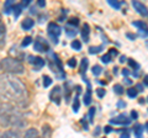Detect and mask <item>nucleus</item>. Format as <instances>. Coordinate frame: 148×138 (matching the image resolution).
<instances>
[{
    "mask_svg": "<svg viewBox=\"0 0 148 138\" xmlns=\"http://www.w3.org/2000/svg\"><path fill=\"white\" fill-rule=\"evenodd\" d=\"M146 101H145V99H140V104H145Z\"/></svg>",
    "mask_w": 148,
    "mask_h": 138,
    "instance_id": "52",
    "label": "nucleus"
},
{
    "mask_svg": "<svg viewBox=\"0 0 148 138\" xmlns=\"http://www.w3.org/2000/svg\"><path fill=\"white\" fill-rule=\"evenodd\" d=\"M78 24H79V20L77 19V17H72V19H69L68 21V25H73V26H78Z\"/></svg>",
    "mask_w": 148,
    "mask_h": 138,
    "instance_id": "36",
    "label": "nucleus"
},
{
    "mask_svg": "<svg viewBox=\"0 0 148 138\" xmlns=\"http://www.w3.org/2000/svg\"><path fill=\"white\" fill-rule=\"evenodd\" d=\"M69 84H71V83L67 81L66 85H64V90H66V101H69V98H71V93H72V90L68 88Z\"/></svg>",
    "mask_w": 148,
    "mask_h": 138,
    "instance_id": "27",
    "label": "nucleus"
},
{
    "mask_svg": "<svg viewBox=\"0 0 148 138\" xmlns=\"http://www.w3.org/2000/svg\"><path fill=\"white\" fill-rule=\"evenodd\" d=\"M127 95H128V98H136L137 96V90L135 88H130L127 90Z\"/></svg>",
    "mask_w": 148,
    "mask_h": 138,
    "instance_id": "33",
    "label": "nucleus"
},
{
    "mask_svg": "<svg viewBox=\"0 0 148 138\" xmlns=\"http://www.w3.org/2000/svg\"><path fill=\"white\" fill-rule=\"evenodd\" d=\"M104 47L103 46H96V47H90L89 48V53L90 54H94V53H99L101 49H103Z\"/></svg>",
    "mask_w": 148,
    "mask_h": 138,
    "instance_id": "30",
    "label": "nucleus"
},
{
    "mask_svg": "<svg viewBox=\"0 0 148 138\" xmlns=\"http://www.w3.org/2000/svg\"><path fill=\"white\" fill-rule=\"evenodd\" d=\"M14 110H15V107H14L11 104L6 102V101H1V100H0V116L6 115L9 112L14 111Z\"/></svg>",
    "mask_w": 148,
    "mask_h": 138,
    "instance_id": "8",
    "label": "nucleus"
},
{
    "mask_svg": "<svg viewBox=\"0 0 148 138\" xmlns=\"http://www.w3.org/2000/svg\"><path fill=\"white\" fill-rule=\"evenodd\" d=\"M110 122L112 123V125H128V123L131 122V120H130L126 115H119V116L114 117L112 120H110Z\"/></svg>",
    "mask_w": 148,
    "mask_h": 138,
    "instance_id": "7",
    "label": "nucleus"
},
{
    "mask_svg": "<svg viewBox=\"0 0 148 138\" xmlns=\"http://www.w3.org/2000/svg\"><path fill=\"white\" fill-rule=\"evenodd\" d=\"M49 98L51 100L53 101V102H56L57 105L61 104V100H62V90H61V86H54L53 90L51 91L49 94Z\"/></svg>",
    "mask_w": 148,
    "mask_h": 138,
    "instance_id": "6",
    "label": "nucleus"
},
{
    "mask_svg": "<svg viewBox=\"0 0 148 138\" xmlns=\"http://www.w3.org/2000/svg\"><path fill=\"white\" fill-rule=\"evenodd\" d=\"M80 90L82 88L80 86H77V95H75V98H74V102H73V111L74 112H78L79 111V93H80Z\"/></svg>",
    "mask_w": 148,
    "mask_h": 138,
    "instance_id": "13",
    "label": "nucleus"
},
{
    "mask_svg": "<svg viewBox=\"0 0 148 138\" xmlns=\"http://www.w3.org/2000/svg\"><path fill=\"white\" fill-rule=\"evenodd\" d=\"M109 5H111L114 9H120L121 8V1H114V0H109Z\"/></svg>",
    "mask_w": 148,
    "mask_h": 138,
    "instance_id": "32",
    "label": "nucleus"
},
{
    "mask_svg": "<svg viewBox=\"0 0 148 138\" xmlns=\"http://www.w3.org/2000/svg\"><path fill=\"white\" fill-rule=\"evenodd\" d=\"M114 91L116 93L117 95H121L123 94V86L121 84H116V85H114Z\"/></svg>",
    "mask_w": 148,
    "mask_h": 138,
    "instance_id": "28",
    "label": "nucleus"
},
{
    "mask_svg": "<svg viewBox=\"0 0 148 138\" xmlns=\"http://www.w3.org/2000/svg\"><path fill=\"white\" fill-rule=\"evenodd\" d=\"M72 48H73L74 51H80V49H82V43H80V41L74 40L73 42H72Z\"/></svg>",
    "mask_w": 148,
    "mask_h": 138,
    "instance_id": "26",
    "label": "nucleus"
},
{
    "mask_svg": "<svg viewBox=\"0 0 148 138\" xmlns=\"http://www.w3.org/2000/svg\"><path fill=\"white\" fill-rule=\"evenodd\" d=\"M89 36H90V27L88 24H84L82 29V37L84 40V42H89Z\"/></svg>",
    "mask_w": 148,
    "mask_h": 138,
    "instance_id": "14",
    "label": "nucleus"
},
{
    "mask_svg": "<svg viewBox=\"0 0 148 138\" xmlns=\"http://www.w3.org/2000/svg\"><path fill=\"white\" fill-rule=\"evenodd\" d=\"M12 11H14V16L18 17V15H20L21 11H22V5H21V4H15V5H14Z\"/></svg>",
    "mask_w": 148,
    "mask_h": 138,
    "instance_id": "23",
    "label": "nucleus"
},
{
    "mask_svg": "<svg viewBox=\"0 0 148 138\" xmlns=\"http://www.w3.org/2000/svg\"><path fill=\"white\" fill-rule=\"evenodd\" d=\"M125 59H126V57H125V56H122L121 58H120V62H121V63H123V62H125Z\"/></svg>",
    "mask_w": 148,
    "mask_h": 138,
    "instance_id": "50",
    "label": "nucleus"
},
{
    "mask_svg": "<svg viewBox=\"0 0 148 138\" xmlns=\"http://www.w3.org/2000/svg\"><path fill=\"white\" fill-rule=\"evenodd\" d=\"M110 131H111V128H110L109 126H108V127H105V132H106V133H109Z\"/></svg>",
    "mask_w": 148,
    "mask_h": 138,
    "instance_id": "49",
    "label": "nucleus"
},
{
    "mask_svg": "<svg viewBox=\"0 0 148 138\" xmlns=\"http://www.w3.org/2000/svg\"><path fill=\"white\" fill-rule=\"evenodd\" d=\"M31 14H36V9L35 8H31Z\"/></svg>",
    "mask_w": 148,
    "mask_h": 138,
    "instance_id": "51",
    "label": "nucleus"
},
{
    "mask_svg": "<svg viewBox=\"0 0 148 138\" xmlns=\"http://www.w3.org/2000/svg\"><path fill=\"white\" fill-rule=\"evenodd\" d=\"M51 84H52V79H51L48 75H45L43 77V86L45 88H48Z\"/></svg>",
    "mask_w": 148,
    "mask_h": 138,
    "instance_id": "31",
    "label": "nucleus"
},
{
    "mask_svg": "<svg viewBox=\"0 0 148 138\" xmlns=\"http://www.w3.org/2000/svg\"><path fill=\"white\" fill-rule=\"evenodd\" d=\"M34 48H35V51H37V52H47V51L49 49V46H48L46 40L41 38V37H37L35 40Z\"/></svg>",
    "mask_w": 148,
    "mask_h": 138,
    "instance_id": "5",
    "label": "nucleus"
},
{
    "mask_svg": "<svg viewBox=\"0 0 148 138\" xmlns=\"http://www.w3.org/2000/svg\"><path fill=\"white\" fill-rule=\"evenodd\" d=\"M88 66H89V61L86 58H83L82 59V64H80V73L82 74H85L86 69H88Z\"/></svg>",
    "mask_w": 148,
    "mask_h": 138,
    "instance_id": "22",
    "label": "nucleus"
},
{
    "mask_svg": "<svg viewBox=\"0 0 148 138\" xmlns=\"http://www.w3.org/2000/svg\"><path fill=\"white\" fill-rule=\"evenodd\" d=\"M47 33L49 36V38L52 40V42L54 44H57L59 36H61V33H62V29L57 24H54V22H51V24L48 25V27H47Z\"/></svg>",
    "mask_w": 148,
    "mask_h": 138,
    "instance_id": "4",
    "label": "nucleus"
},
{
    "mask_svg": "<svg viewBox=\"0 0 148 138\" xmlns=\"http://www.w3.org/2000/svg\"><path fill=\"white\" fill-rule=\"evenodd\" d=\"M120 138H130V133H128L127 131H125V132L122 133V135H121V137H120Z\"/></svg>",
    "mask_w": 148,
    "mask_h": 138,
    "instance_id": "40",
    "label": "nucleus"
},
{
    "mask_svg": "<svg viewBox=\"0 0 148 138\" xmlns=\"http://www.w3.org/2000/svg\"><path fill=\"white\" fill-rule=\"evenodd\" d=\"M14 1L12 0H8V1H5V5H4V12L5 14H10L12 11V9H14Z\"/></svg>",
    "mask_w": 148,
    "mask_h": 138,
    "instance_id": "21",
    "label": "nucleus"
},
{
    "mask_svg": "<svg viewBox=\"0 0 148 138\" xmlns=\"http://www.w3.org/2000/svg\"><path fill=\"white\" fill-rule=\"evenodd\" d=\"M0 125L1 126H12L16 128H21L26 125V121L22 118L17 112H15V110L11 112H9L6 115L0 116Z\"/></svg>",
    "mask_w": 148,
    "mask_h": 138,
    "instance_id": "3",
    "label": "nucleus"
},
{
    "mask_svg": "<svg viewBox=\"0 0 148 138\" xmlns=\"http://www.w3.org/2000/svg\"><path fill=\"white\" fill-rule=\"evenodd\" d=\"M122 74H123V75H128V74H130L128 69H123V70H122Z\"/></svg>",
    "mask_w": 148,
    "mask_h": 138,
    "instance_id": "47",
    "label": "nucleus"
},
{
    "mask_svg": "<svg viewBox=\"0 0 148 138\" xmlns=\"http://www.w3.org/2000/svg\"><path fill=\"white\" fill-rule=\"evenodd\" d=\"M31 41H32V38L30 37V36H27V37H25L24 40H22V43H21V46L22 47H27L30 43H31Z\"/></svg>",
    "mask_w": 148,
    "mask_h": 138,
    "instance_id": "35",
    "label": "nucleus"
},
{
    "mask_svg": "<svg viewBox=\"0 0 148 138\" xmlns=\"http://www.w3.org/2000/svg\"><path fill=\"white\" fill-rule=\"evenodd\" d=\"M101 72H103V68H101L100 66H94V67H92V74H94L95 77L100 75Z\"/></svg>",
    "mask_w": 148,
    "mask_h": 138,
    "instance_id": "29",
    "label": "nucleus"
},
{
    "mask_svg": "<svg viewBox=\"0 0 148 138\" xmlns=\"http://www.w3.org/2000/svg\"><path fill=\"white\" fill-rule=\"evenodd\" d=\"M5 36H6V27H5V25H4V22L0 20V46L4 44Z\"/></svg>",
    "mask_w": 148,
    "mask_h": 138,
    "instance_id": "17",
    "label": "nucleus"
},
{
    "mask_svg": "<svg viewBox=\"0 0 148 138\" xmlns=\"http://www.w3.org/2000/svg\"><path fill=\"white\" fill-rule=\"evenodd\" d=\"M132 25L138 27V29H140L143 33H145V36H146V33H147V25L145 24V22H143V21H133Z\"/></svg>",
    "mask_w": 148,
    "mask_h": 138,
    "instance_id": "19",
    "label": "nucleus"
},
{
    "mask_svg": "<svg viewBox=\"0 0 148 138\" xmlns=\"http://www.w3.org/2000/svg\"><path fill=\"white\" fill-rule=\"evenodd\" d=\"M96 94H98L99 98H104L106 93H105V90H104V89H96Z\"/></svg>",
    "mask_w": 148,
    "mask_h": 138,
    "instance_id": "39",
    "label": "nucleus"
},
{
    "mask_svg": "<svg viewBox=\"0 0 148 138\" xmlns=\"http://www.w3.org/2000/svg\"><path fill=\"white\" fill-rule=\"evenodd\" d=\"M86 83H88V89H86V93L84 94V104L90 105V102H91V88H90L89 81H86Z\"/></svg>",
    "mask_w": 148,
    "mask_h": 138,
    "instance_id": "18",
    "label": "nucleus"
},
{
    "mask_svg": "<svg viewBox=\"0 0 148 138\" xmlns=\"http://www.w3.org/2000/svg\"><path fill=\"white\" fill-rule=\"evenodd\" d=\"M127 37H128V38H131V40H135V38H136V36H135V35H131V33H127Z\"/></svg>",
    "mask_w": 148,
    "mask_h": 138,
    "instance_id": "46",
    "label": "nucleus"
},
{
    "mask_svg": "<svg viewBox=\"0 0 148 138\" xmlns=\"http://www.w3.org/2000/svg\"><path fill=\"white\" fill-rule=\"evenodd\" d=\"M115 56H117V51L114 49V48H111V49L109 51V53H106L105 56H103L101 61H103L104 63H109L111 59H112V57H115Z\"/></svg>",
    "mask_w": 148,
    "mask_h": 138,
    "instance_id": "12",
    "label": "nucleus"
},
{
    "mask_svg": "<svg viewBox=\"0 0 148 138\" xmlns=\"http://www.w3.org/2000/svg\"><path fill=\"white\" fill-rule=\"evenodd\" d=\"M135 89L137 90V93H138V91H143V90H142V89H143V86H142L141 84H138V85L136 86V88H135Z\"/></svg>",
    "mask_w": 148,
    "mask_h": 138,
    "instance_id": "42",
    "label": "nucleus"
},
{
    "mask_svg": "<svg viewBox=\"0 0 148 138\" xmlns=\"http://www.w3.org/2000/svg\"><path fill=\"white\" fill-rule=\"evenodd\" d=\"M35 25V21L34 20H31V19H25L24 21H22V29L24 30H31L32 27H34Z\"/></svg>",
    "mask_w": 148,
    "mask_h": 138,
    "instance_id": "20",
    "label": "nucleus"
},
{
    "mask_svg": "<svg viewBox=\"0 0 148 138\" xmlns=\"http://www.w3.org/2000/svg\"><path fill=\"white\" fill-rule=\"evenodd\" d=\"M125 80H126V83H127V84H131V83H132V81L130 80V79H125Z\"/></svg>",
    "mask_w": 148,
    "mask_h": 138,
    "instance_id": "53",
    "label": "nucleus"
},
{
    "mask_svg": "<svg viewBox=\"0 0 148 138\" xmlns=\"http://www.w3.org/2000/svg\"><path fill=\"white\" fill-rule=\"evenodd\" d=\"M29 4H30V0H25V1L21 3V5H22V8H24V6H27Z\"/></svg>",
    "mask_w": 148,
    "mask_h": 138,
    "instance_id": "43",
    "label": "nucleus"
},
{
    "mask_svg": "<svg viewBox=\"0 0 148 138\" xmlns=\"http://www.w3.org/2000/svg\"><path fill=\"white\" fill-rule=\"evenodd\" d=\"M0 96L16 102H24L27 99V90L24 83L14 75H0Z\"/></svg>",
    "mask_w": 148,
    "mask_h": 138,
    "instance_id": "1",
    "label": "nucleus"
},
{
    "mask_svg": "<svg viewBox=\"0 0 148 138\" xmlns=\"http://www.w3.org/2000/svg\"><path fill=\"white\" fill-rule=\"evenodd\" d=\"M1 138H20V132L17 130H8L3 133Z\"/></svg>",
    "mask_w": 148,
    "mask_h": 138,
    "instance_id": "11",
    "label": "nucleus"
},
{
    "mask_svg": "<svg viewBox=\"0 0 148 138\" xmlns=\"http://www.w3.org/2000/svg\"><path fill=\"white\" fill-rule=\"evenodd\" d=\"M132 6L136 9V11H138L143 16H147V8L143 5L141 1H132Z\"/></svg>",
    "mask_w": 148,
    "mask_h": 138,
    "instance_id": "10",
    "label": "nucleus"
},
{
    "mask_svg": "<svg viewBox=\"0 0 148 138\" xmlns=\"http://www.w3.org/2000/svg\"><path fill=\"white\" fill-rule=\"evenodd\" d=\"M52 137V127L49 125H43L42 126V138H51Z\"/></svg>",
    "mask_w": 148,
    "mask_h": 138,
    "instance_id": "16",
    "label": "nucleus"
},
{
    "mask_svg": "<svg viewBox=\"0 0 148 138\" xmlns=\"http://www.w3.org/2000/svg\"><path fill=\"white\" fill-rule=\"evenodd\" d=\"M45 5H46V1H43V0H38V6L45 8Z\"/></svg>",
    "mask_w": 148,
    "mask_h": 138,
    "instance_id": "41",
    "label": "nucleus"
},
{
    "mask_svg": "<svg viewBox=\"0 0 148 138\" xmlns=\"http://www.w3.org/2000/svg\"><path fill=\"white\" fill-rule=\"evenodd\" d=\"M0 138H1V137H0Z\"/></svg>",
    "mask_w": 148,
    "mask_h": 138,
    "instance_id": "54",
    "label": "nucleus"
},
{
    "mask_svg": "<svg viewBox=\"0 0 148 138\" xmlns=\"http://www.w3.org/2000/svg\"><path fill=\"white\" fill-rule=\"evenodd\" d=\"M128 64H130V66H131L133 69H135V70H138V69H140V64H138V63H136L135 61H133V59H128Z\"/></svg>",
    "mask_w": 148,
    "mask_h": 138,
    "instance_id": "34",
    "label": "nucleus"
},
{
    "mask_svg": "<svg viewBox=\"0 0 148 138\" xmlns=\"http://www.w3.org/2000/svg\"><path fill=\"white\" fill-rule=\"evenodd\" d=\"M94 116H95V107H91L89 109V122H92Z\"/></svg>",
    "mask_w": 148,
    "mask_h": 138,
    "instance_id": "37",
    "label": "nucleus"
},
{
    "mask_svg": "<svg viewBox=\"0 0 148 138\" xmlns=\"http://www.w3.org/2000/svg\"><path fill=\"white\" fill-rule=\"evenodd\" d=\"M67 64H68V66L71 67V68H74V67L77 66V59H75V58H71V59L68 61Z\"/></svg>",
    "mask_w": 148,
    "mask_h": 138,
    "instance_id": "38",
    "label": "nucleus"
},
{
    "mask_svg": "<svg viewBox=\"0 0 148 138\" xmlns=\"http://www.w3.org/2000/svg\"><path fill=\"white\" fill-rule=\"evenodd\" d=\"M142 126L141 125H136L135 128H133V132L136 135V138H142V133H143V130H142Z\"/></svg>",
    "mask_w": 148,
    "mask_h": 138,
    "instance_id": "24",
    "label": "nucleus"
},
{
    "mask_svg": "<svg viewBox=\"0 0 148 138\" xmlns=\"http://www.w3.org/2000/svg\"><path fill=\"white\" fill-rule=\"evenodd\" d=\"M29 62L31 64H34V67L36 70H40L41 68L45 66V61L41 57H32V56H29Z\"/></svg>",
    "mask_w": 148,
    "mask_h": 138,
    "instance_id": "9",
    "label": "nucleus"
},
{
    "mask_svg": "<svg viewBox=\"0 0 148 138\" xmlns=\"http://www.w3.org/2000/svg\"><path fill=\"white\" fill-rule=\"evenodd\" d=\"M38 137H40L38 131H37L36 128H34V127L29 128V130L26 131L25 136H24V138H38Z\"/></svg>",
    "mask_w": 148,
    "mask_h": 138,
    "instance_id": "15",
    "label": "nucleus"
},
{
    "mask_svg": "<svg viewBox=\"0 0 148 138\" xmlns=\"http://www.w3.org/2000/svg\"><path fill=\"white\" fill-rule=\"evenodd\" d=\"M131 116H132V118H135V120H136L138 115H137V112H136V111H132V112H131Z\"/></svg>",
    "mask_w": 148,
    "mask_h": 138,
    "instance_id": "45",
    "label": "nucleus"
},
{
    "mask_svg": "<svg viewBox=\"0 0 148 138\" xmlns=\"http://www.w3.org/2000/svg\"><path fill=\"white\" fill-rule=\"evenodd\" d=\"M100 133V127H96V131H95V136H98Z\"/></svg>",
    "mask_w": 148,
    "mask_h": 138,
    "instance_id": "48",
    "label": "nucleus"
},
{
    "mask_svg": "<svg viewBox=\"0 0 148 138\" xmlns=\"http://www.w3.org/2000/svg\"><path fill=\"white\" fill-rule=\"evenodd\" d=\"M0 69L9 74H21L24 73V64L14 58H4L0 61Z\"/></svg>",
    "mask_w": 148,
    "mask_h": 138,
    "instance_id": "2",
    "label": "nucleus"
},
{
    "mask_svg": "<svg viewBox=\"0 0 148 138\" xmlns=\"http://www.w3.org/2000/svg\"><path fill=\"white\" fill-rule=\"evenodd\" d=\"M119 107H125L126 106V102H123V101H119Z\"/></svg>",
    "mask_w": 148,
    "mask_h": 138,
    "instance_id": "44",
    "label": "nucleus"
},
{
    "mask_svg": "<svg viewBox=\"0 0 148 138\" xmlns=\"http://www.w3.org/2000/svg\"><path fill=\"white\" fill-rule=\"evenodd\" d=\"M66 33H67V36H69V37H74V36H75L77 33H78V31H77V29L75 27H66Z\"/></svg>",
    "mask_w": 148,
    "mask_h": 138,
    "instance_id": "25",
    "label": "nucleus"
}]
</instances>
